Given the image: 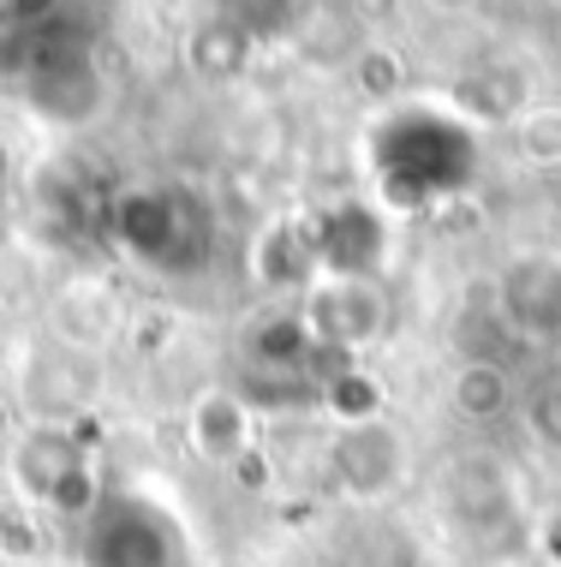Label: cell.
I'll return each mask as SVG.
<instances>
[{
	"label": "cell",
	"mask_w": 561,
	"mask_h": 567,
	"mask_svg": "<svg viewBox=\"0 0 561 567\" xmlns=\"http://www.w3.org/2000/svg\"><path fill=\"white\" fill-rule=\"evenodd\" d=\"M376 192L401 209H424L466 192L478 174V132L443 109H394L371 132Z\"/></svg>",
	"instance_id": "cell-1"
},
{
	"label": "cell",
	"mask_w": 561,
	"mask_h": 567,
	"mask_svg": "<svg viewBox=\"0 0 561 567\" xmlns=\"http://www.w3.org/2000/svg\"><path fill=\"white\" fill-rule=\"evenodd\" d=\"M114 239L156 275H197L216 251V221L204 197L179 186H144L114 204Z\"/></svg>",
	"instance_id": "cell-2"
},
{
	"label": "cell",
	"mask_w": 561,
	"mask_h": 567,
	"mask_svg": "<svg viewBox=\"0 0 561 567\" xmlns=\"http://www.w3.org/2000/svg\"><path fill=\"white\" fill-rule=\"evenodd\" d=\"M60 12H42L37 30H24L19 90L42 120L79 126L102 109V66H96V30H54Z\"/></svg>",
	"instance_id": "cell-3"
},
{
	"label": "cell",
	"mask_w": 561,
	"mask_h": 567,
	"mask_svg": "<svg viewBox=\"0 0 561 567\" xmlns=\"http://www.w3.org/2000/svg\"><path fill=\"white\" fill-rule=\"evenodd\" d=\"M84 567H191L186 526L138 489H108L79 526Z\"/></svg>",
	"instance_id": "cell-4"
},
{
	"label": "cell",
	"mask_w": 561,
	"mask_h": 567,
	"mask_svg": "<svg viewBox=\"0 0 561 567\" xmlns=\"http://www.w3.org/2000/svg\"><path fill=\"white\" fill-rule=\"evenodd\" d=\"M12 472H19L30 502H49V508H60V514L84 519L102 502L96 478H90V460L66 431H30L19 442V454H12Z\"/></svg>",
	"instance_id": "cell-5"
},
{
	"label": "cell",
	"mask_w": 561,
	"mask_h": 567,
	"mask_svg": "<svg viewBox=\"0 0 561 567\" xmlns=\"http://www.w3.org/2000/svg\"><path fill=\"white\" fill-rule=\"evenodd\" d=\"M305 329L316 334L323 352H359L388 329V299L376 281H335L316 275L311 305H305Z\"/></svg>",
	"instance_id": "cell-6"
},
{
	"label": "cell",
	"mask_w": 561,
	"mask_h": 567,
	"mask_svg": "<svg viewBox=\"0 0 561 567\" xmlns=\"http://www.w3.org/2000/svg\"><path fill=\"white\" fill-rule=\"evenodd\" d=\"M311 227V245H316V269L335 275V281H376V264L388 251V227L371 204H341V209H323Z\"/></svg>",
	"instance_id": "cell-7"
},
{
	"label": "cell",
	"mask_w": 561,
	"mask_h": 567,
	"mask_svg": "<svg viewBox=\"0 0 561 567\" xmlns=\"http://www.w3.org/2000/svg\"><path fill=\"white\" fill-rule=\"evenodd\" d=\"M329 466H335L346 496H388V489L401 484V472H406V449H401V436H394L383 419L346 424V431L335 436Z\"/></svg>",
	"instance_id": "cell-8"
},
{
	"label": "cell",
	"mask_w": 561,
	"mask_h": 567,
	"mask_svg": "<svg viewBox=\"0 0 561 567\" xmlns=\"http://www.w3.org/2000/svg\"><path fill=\"white\" fill-rule=\"evenodd\" d=\"M502 323L520 334H561V257H513L496 281Z\"/></svg>",
	"instance_id": "cell-9"
},
{
	"label": "cell",
	"mask_w": 561,
	"mask_h": 567,
	"mask_svg": "<svg viewBox=\"0 0 561 567\" xmlns=\"http://www.w3.org/2000/svg\"><path fill=\"white\" fill-rule=\"evenodd\" d=\"M246 60H251V30L227 12V19H209V24H197L191 37H186V66L197 72V79H209V84H221V79H239L246 72Z\"/></svg>",
	"instance_id": "cell-10"
},
{
	"label": "cell",
	"mask_w": 561,
	"mask_h": 567,
	"mask_svg": "<svg viewBox=\"0 0 561 567\" xmlns=\"http://www.w3.org/2000/svg\"><path fill=\"white\" fill-rule=\"evenodd\" d=\"M257 275H263L269 287H305L316 281V245H311V227L305 221H281L269 227L263 239H257Z\"/></svg>",
	"instance_id": "cell-11"
},
{
	"label": "cell",
	"mask_w": 561,
	"mask_h": 567,
	"mask_svg": "<svg viewBox=\"0 0 561 567\" xmlns=\"http://www.w3.org/2000/svg\"><path fill=\"white\" fill-rule=\"evenodd\" d=\"M191 442L204 460H246V401L239 394H204L191 406Z\"/></svg>",
	"instance_id": "cell-12"
},
{
	"label": "cell",
	"mask_w": 561,
	"mask_h": 567,
	"mask_svg": "<svg viewBox=\"0 0 561 567\" xmlns=\"http://www.w3.org/2000/svg\"><path fill=\"white\" fill-rule=\"evenodd\" d=\"M323 401L341 424H371L376 412H383V389H376V377H365L359 364H341V371L323 382Z\"/></svg>",
	"instance_id": "cell-13"
},
{
	"label": "cell",
	"mask_w": 561,
	"mask_h": 567,
	"mask_svg": "<svg viewBox=\"0 0 561 567\" xmlns=\"http://www.w3.org/2000/svg\"><path fill=\"white\" fill-rule=\"evenodd\" d=\"M454 401H460V412H472V419H490V412L508 406V377L496 364H466L460 382H454Z\"/></svg>",
	"instance_id": "cell-14"
},
{
	"label": "cell",
	"mask_w": 561,
	"mask_h": 567,
	"mask_svg": "<svg viewBox=\"0 0 561 567\" xmlns=\"http://www.w3.org/2000/svg\"><path fill=\"white\" fill-rule=\"evenodd\" d=\"M526 431H532L543 449H561V377L543 382L532 401H526Z\"/></svg>",
	"instance_id": "cell-15"
},
{
	"label": "cell",
	"mask_w": 561,
	"mask_h": 567,
	"mask_svg": "<svg viewBox=\"0 0 561 567\" xmlns=\"http://www.w3.org/2000/svg\"><path fill=\"white\" fill-rule=\"evenodd\" d=\"M526 150H532V162H555L561 156V120L555 114H538V120H526Z\"/></svg>",
	"instance_id": "cell-16"
},
{
	"label": "cell",
	"mask_w": 561,
	"mask_h": 567,
	"mask_svg": "<svg viewBox=\"0 0 561 567\" xmlns=\"http://www.w3.org/2000/svg\"><path fill=\"white\" fill-rule=\"evenodd\" d=\"M365 90H394V60L388 54H365Z\"/></svg>",
	"instance_id": "cell-17"
},
{
	"label": "cell",
	"mask_w": 561,
	"mask_h": 567,
	"mask_svg": "<svg viewBox=\"0 0 561 567\" xmlns=\"http://www.w3.org/2000/svg\"><path fill=\"white\" fill-rule=\"evenodd\" d=\"M543 549H550V561L561 567V508L550 514V526H543Z\"/></svg>",
	"instance_id": "cell-18"
},
{
	"label": "cell",
	"mask_w": 561,
	"mask_h": 567,
	"mask_svg": "<svg viewBox=\"0 0 561 567\" xmlns=\"http://www.w3.org/2000/svg\"><path fill=\"white\" fill-rule=\"evenodd\" d=\"M7 174H12V156H7V144H0V186H7Z\"/></svg>",
	"instance_id": "cell-19"
}]
</instances>
